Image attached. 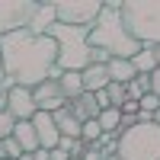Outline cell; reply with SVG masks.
Segmentation results:
<instances>
[{
    "label": "cell",
    "instance_id": "obj_8",
    "mask_svg": "<svg viewBox=\"0 0 160 160\" xmlns=\"http://www.w3.org/2000/svg\"><path fill=\"white\" fill-rule=\"evenodd\" d=\"M32 96H35L38 112H58V109L68 106V96H64V90H61V80H45V83H38L32 90Z\"/></svg>",
    "mask_w": 160,
    "mask_h": 160
},
{
    "label": "cell",
    "instance_id": "obj_27",
    "mask_svg": "<svg viewBox=\"0 0 160 160\" xmlns=\"http://www.w3.org/2000/svg\"><path fill=\"white\" fill-rule=\"evenodd\" d=\"M151 93H154V96H160V68L151 74Z\"/></svg>",
    "mask_w": 160,
    "mask_h": 160
},
{
    "label": "cell",
    "instance_id": "obj_26",
    "mask_svg": "<svg viewBox=\"0 0 160 160\" xmlns=\"http://www.w3.org/2000/svg\"><path fill=\"white\" fill-rule=\"evenodd\" d=\"M138 112H141V102H135V99H128L122 106V115H138Z\"/></svg>",
    "mask_w": 160,
    "mask_h": 160
},
{
    "label": "cell",
    "instance_id": "obj_29",
    "mask_svg": "<svg viewBox=\"0 0 160 160\" xmlns=\"http://www.w3.org/2000/svg\"><path fill=\"white\" fill-rule=\"evenodd\" d=\"M7 102H10V90L0 87V112H7Z\"/></svg>",
    "mask_w": 160,
    "mask_h": 160
},
{
    "label": "cell",
    "instance_id": "obj_31",
    "mask_svg": "<svg viewBox=\"0 0 160 160\" xmlns=\"http://www.w3.org/2000/svg\"><path fill=\"white\" fill-rule=\"evenodd\" d=\"M154 125H157V128H160V109H157V112H154Z\"/></svg>",
    "mask_w": 160,
    "mask_h": 160
},
{
    "label": "cell",
    "instance_id": "obj_14",
    "mask_svg": "<svg viewBox=\"0 0 160 160\" xmlns=\"http://www.w3.org/2000/svg\"><path fill=\"white\" fill-rule=\"evenodd\" d=\"M106 68H109V77L115 80V83H131V80L138 77V71H135V64H131L128 58H112L109 64H106Z\"/></svg>",
    "mask_w": 160,
    "mask_h": 160
},
{
    "label": "cell",
    "instance_id": "obj_36",
    "mask_svg": "<svg viewBox=\"0 0 160 160\" xmlns=\"http://www.w3.org/2000/svg\"><path fill=\"white\" fill-rule=\"evenodd\" d=\"M7 160H10V157H7Z\"/></svg>",
    "mask_w": 160,
    "mask_h": 160
},
{
    "label": "cell",
    "instance_id": "obj_34",
    "mask_svg": "<svg viewBox=\"0 0 160 160\" xmlns=\"http://www.w3.org/2000/svg\"><path fill=\"white\" fill-rule=\"evenodd\" d=\"M19 160H35V157H32V154H22V157H19Z\"/></svg>",
    "mask_w": 160,
    "mask_h": 160
},
{
    "label": "cell",
    "instance_id": "obj_7",
    "mask_svg": "<svg viewBox=\"0 0 160 160\" xmlns=\"http://www.w3.org/2000/svg\"><path fill=\"white\" fill-rule=\"evenodd\" d=\"M102 13V0H61L55 3V16L64 26H96Z\"/></svg>",
    "mask_w": 160,
    "mask_h": 160
},
{
    "label": "cell",
    "instance_id": "obj_9",
    "mask_svg": "<svg viewBox=\"0 0 160 160\" xmlns=\"http://www.w3.org/2000/svg\"><path fill=\"white\" fill-rule=\"evenodd\" d=\"M7 109L13 112V118H16V122H32V118L38 115V106H35V96H32L29 87H13V90H10Z\"/></svg>",
    "mask_w": 160,
    "mask_h": 160
},
{
    "label": "cell",
    "instance_id": "obj_23",
    "mask_svg": "<svg viewBox=\"0 0 160 160\" xmlns=\"http://www.w3.org/2000/svg\"><path fill=\"white\" fill-rule=\"evenodd\" d=\"M13 131H16V118H13V112H0V141L13 138Z\"/></svg>",
    "mask_w": 160,
    "mask_h": 160
},
{
    "label": "cell",
    "instance_id": "obj_33",
    "mask_svg": "<svg viewBox=\"0 0 160 160\" xmlns=\"http://www.w3.org/2000/svg\"><path fill=\"white\" fill-rule=\"evenodd\" d=\"M0 83H3V58H0Z\"/></svg>",
    "mask_w": 160,
    "mask_h": 160
},
{
    "label": "cell",
    "instance_id": "obj_22",
    "mask_svg": "<svg viewBox=\"0 0 160 160\" xmlns=\"http://www.w3.org/2000/svg\"><path fill=\"white\" fill-rule=\"evenodd\" d=\"M106 135L102 125H99V118H93V122H83V135H80V141H87V144H99V138Z\"/></svg>",
    "mask_w": 160,
    "mask_h": 160
},
{
    "label": "cell",
    "instance_id": "obj_2",
    "mask_svg": "<svg viewBox=\"0 0 160 160\" xmlns=\"http://www.w3.org/2000/svg\"><path fill=\"white\" fill-rule=\"evenodd\" d=\"M122 7H125V0H102V13H99L96 26L90 29V48H102L112 58H128L131 61L144 45L138 38H131V32L125 29Z\"/></svg>",
    "mask_w": 160,
    "mask_h": 160
},
{
    "label": "cell",
    "instance_id": "obj_28",
    "mask_svg": "<svg viewBox=\"0 0 160 160\" xmlns=\"http://www.w3.org/2000/svg\"><path fill=\"white\" fill-rule=\"evenodd\" d=\"M51 160H71V154L64 148H55V151H51Z\"/></svg>",
    "mask_w": 160,
    "mask_h": 160
},
{
    "label": "cell",
    "instance_id": "obj_6",
    "mask_svg": "<svg viewBox=\"0 0 160 160\" xmlns=\"http://www.w3.org/2000/svg\"><path fill=\"white\" fill-rule=\"evenodd\" d=\"M38 7L42 3H35V0H0V38L19 29H29Z\"/></svg>",
    "mask_w": 160,
    "mask_h": 160
},
{
    "label": "cell",
    "instance_id": "obj_21",
    "mask_svg": "<svg viewBox=\"0 0 160 160\" xmlns=\"http://www.w3.org/2000/svg\"><path fill=\"white\" fill-rule=\"evenodd\" d=\"M106 93H109V99H112V109H122V106L128 102V90H125V83H112L106 87Z\"/></svg>",
    "mask_w": 160,
    "mask_h": 160
},
{
    "label": "cell",
    "instance_id": "obj_24",
    "mask_svg": "<svg viewBox=\"0 0 160 160\" xmlns=\"http://www.w3.org/2000/svg\"><path fill=\"white\" fill-rule=\"evenodd\" d=\"M157 109H160V96H154V93H148V96L141 99V112H151V115H154Z\"/></svg>",
    "mask_w": 160,
    "mask_h": 160
},
{
    "label": "cell",
    "instance_id": "obj_20",
    "mask_svg": "<svg viewBox=\"0 0 160 160\" xmlns=\"http://www.w3.org/2000/svg\"><path fill=\"white\" fill-rule=\"evenodd\" d=\"M99 125H102L106 135H118V128H122V109H102Z\"/></svg>",
    "mask_w": 160,
    "mask_h": 160
},
{
    "label": "cell",
    "instance_id": "obj_30",
    "mask_svg": "<svg viewBox=\"0 0 160 160\" xmlns=\"http://www.w3.org/2000/svg\"><path fill=\"white\" fill-rule=\"evenodd\" d=\"M154 58H157V68H160V45H154Z\"/></svg>",
    "mask_w": 160,
    "mask_h": 160
},
{
    "label": "cell",
    "instance_id": "obj_17",
    "mask_svg": "<svg viewBox=\"0 0 160 160\" xmlns=\"http://www.w3.org/2000/svg\"><path fill=\"white\" fill-rule=\"evenodd\" d=\"M61 90H64V96H68V102L77 99L80 93H87V90H83V74H80V71H64V77H61Z\"/></svg>",
    "mask_w": 160,
    "mask_h": 160
},
{
    "label": "cell",
    "instance_id": "obj_15",
    "mask_svg": "<svg viewBox=\"0 0 160 160\" xmlns=\"http://www.w3.org/2000/svg\"><path fill=\"white\" fill-rule=\"evenodd\" d=\"M55 22H58V16H55V3H42V7H38V13H35V19L29 22V32L45 35Z\"/></svg>",
    "mask_w": 160,
    "mask_h": 160
},
{
    "label": "cell",
    "instance_id": "obj_5",
    "mask_svg": "<svg viewBox=\"0 0 160 160\" xmlns=\"http://www.w3.org/2000/svg\"><path fill=\"white\" fill-rule=\"evenodd\" d=\"M118 160H160V128L135 125L118 135Z\"/></svg>",
    "mask_w": 160,
    "mask_h": 160
},
{
    "label": "cell",
    "instance_id": "obj_1",
    "mask_svg": "<svg viewBox=\"0 0 160 160\" xmlns=\"http://www.w3.org/2000/svg\"><path fill=\"white\" fill-rule=\"evenodd\" d=\"M0 58H3V83H0L3 90L13 87L35 90L58 68V42L51 35L19 29L0 38Z\"/></svg>",
    "mask_w": 160,
    "mask_h": 160
},
{
    "label": "cell",
    "instance_id": "obj_12",
    "mask_svg": "<svg viewBox=\"0 0 160 160\" xmlns=\"http://www.w3.org/2000/svg\"><path fill=\"white\" fill-rule=\"evenodd\" d=\"M51 115H55V125L61 131V138H80V135H83V122L71 112V106H64V109L51 112Z\"/></svg>",
    "mask_w": 160,
    "mask_h": 160
},
{
    "label": "cell",
    "instance_id": "obj_32",
    "mask_svg": "<svg viewBox=\"0 0 160 160\" xmlns=\"http://www.w3.org/2000/svg\"><path fill=\"white\" fill-rule=\"evenodd\" d=\"M0 160H7V151H3V141H0Z\"/></svg>",
    "mask_w": 160,
    "mask_h": 160
},
{
    "label": "cell",
    "instance_id": "obj_10",
    "mask_svg": "<svg viewBox=\"0 0 160 160\" xmlns=\"http://www.w3.org/2000/svg\"><path fill=\"white\" fill-rule=\"evenodd\" d=\"M32 125H35V135H38V148L55 151L58 144H61V131H58L55 115H51V112H38V115L32 118Z\"/></svg>",
    "mask_w": 160,
    "mask_h": 160
},
{
    "label": "cell",
    "instance_id": "obj_18",
    "mask_svg": "<svg viewBox=\"0 0 160 160\" xmlns=\"http://www.w3.org/2000/svg\"><path fill=\"white\" fill-rule=\"evenodd\" d=\"M125 90H128V99L141 102V99H144V96L151 93V74H138V77L131 80V83H128Z\"/></svg>",
    "mask_w": 160,
    "mask_h": 160
},
{
    "label": "cell",
    "instance_id": "obj_19",
    "mask_svg": "<svg viewBox=\"0 0 160 160\" xmlns=\"http://www.w3.org/2000/svg\"><path fill=\"white\" fill-rule=\"evenodd\" d=\"M131 64H135L138 74H154L157 71V58H154V48H141L135 58H131Z\"/></svg>",
    "mask_w": 160,
    "mask_h": 160
},
{
    "label": "cell",
    "instance_id": "obj_25",
    "mask_svg": "<svg viewBox=\"0 0 160 160\" xmlns=\"http://www.w3.org/2000/svg\"><path fill=\"white\" fill-rule=\"evenodd\" d=\"M80 160H106V154L99 151V144H90V148H87V154L80 157Z\"/></svg>",
    "mask_w": 160,
    "mask_h": 160
},
{
    "label": "cell",
    "instance_id": "obj_3",
    "mask_svg": "<svg viewBox=\"0 0 160 160\" xmlns=\"http://www.w3.org/2000/svg\"><path fill=\"white\" fill-rule=\"evenodd\" d=\"M90 29L93 26H64L55 22L45 35L58 42V68L61 71H87L90 68Z\"/></svg>",
    "mask_w": 160,
    "mask_h": 160
},
{
    "label": "cell",
    "instance_id": "obj_4",
    "mask_svg": "<svg viewBox=\"0 0 160 160\" xmlns=\"http://www.w3.org/2000/svg\"><path fill=\"white\" fill-rule=\"evenodd\" d=\"M122 19L131 38H138L144 48L160 45V0H125Z\"/></svg>",
    "mask_w": 160,
    "mask_h": 160
},
{
    "label": "cell",
    "instance_id": "obj_11",
    "mask_svg": "<svg viewBox=\"0 0 160 160\" xmlns=\"http://www.w3.org/2000/svg\"><path fill=\"white\" fill-rule=\"evenodd\" d=\"M71 106V112L80 118V122H93V118H99V102H96V93H80L77 99H71L68 102Z\"/></svg>",
    "mask_w": 160,
    "mask_h": 160
},
{
    "label": "cell",
    "instance_id": "obj_13",
    "mask_svg": "<svg viewBox=\"0 0 160 160\" xmlns=\"http://www.w3.org/2000/svg\"><path fill=\"white\" fill-rule=\"evenodd\" d=\"M80 74H83V90H87V93H99V90H106V87L112 83L106 64H90V68L80 71Z\"/></svg>",
    "mask_w": 160,
    "mask_h": 160
},
{
    "label": "cell",
    "instance_id": "obj_16",
    "mask_svg": "<svg viewBox=\"0 0 160 160\" xmlns=\"http://www.w3.org/2000/svg\"><path fill=\"white\" fill-rule=\"evenodd\" d=\"M13 138L22 144V151H26V154H35V151H38V135H35V125H32V122H16Z\"/></svg>",
    "mask_w": 160,
    "mask_h": 160
},
{
    "label": "cell",
    "instance_id": "obj_35",
    "mask_svg": "<svg viewBox=\"0 0 160 160\" xmlns=\"http://www.w3.org/2000/svg\"><path fill=\"white\" fill-rule=\"evenodd\" d=\"M71 160H80V157H71Z\"/></svg>",
    "mask_w": 160,
    "mask_h": 160
}]
</instances>
